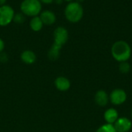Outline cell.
<instances>
[{
    "label": "cell",
    "instance_id": "obj_1",
    "mask_svg": "<svg viewBox=\"0 0 132 132\" xmlns=\"http://www.w3.org/2000/svg\"><path fill=\"white\" fill-rule=\"evenodd\" d=\"M111 54L119 62L128 61L131 55V48L126 41L118 40L112 45Z\"/></svg>",
    "mask_w": 132,
    "mask_h": 132
},
{
    "label": "cell",
    "instance_id": "obj_2",
    "mask_svg": "<svg viewBox=\"0 0 132 132\" xmlns=\"http://www.w3.org/2000/svg\"><path fill=\"white\" fill-rule=\"evenodd\" d=\"M65 18L72 23H78L84 16V9L80 3L77 2H69L64 9Z\"/></svg>",
    "mask_w": 132,
    "mask_h": 132
},
{
    "label": "cell",
    "instance_id": "obj_3",
    "mask_svg": "<svg viewBox=\"0 0 132 132\" xmlns=\"http://www.w3.org/2000/svg\"><path fill=\"white\" fill-rule=\"evenodd\" d=\"M42 9L43 4L39 0H23L20 4L21 12L26 16H37L42 12Z\"/></svg>",
    "mask_w": 132,
    "mask_h": 132
},
{
    "label": "cell",
    "instance_id": "obj_4",
    "mask_svg": "<svg viewBox=\"0 0 132 132\" xmlns=\"http://www.w3.org/2000/svg\"><path fill=\"white\" fill-rule=\"evenodd\" d=\"M15 16L14 9L9 5H4L0 6V26H6L12 21Z\"/></svg>",
    "mask_w": 132,
    "mask_h": 132
},
{
    "label": "cell",
    "instance_id": "obj_5",
    "mask_svg": "<svg viewBox=\"0 0 132 132\" xmlns=\"http://www.w3.org/2000/svg\"><path fill=\"white\" fill-rule=\"evenodd\" d=\"M69 39L68 30L64 26H57L53 31V43L63 47Z\"/></svg>",
    "mask_w": 132,
    "mask_h": 132
},
{
    "label": "cell",
    "instance_id": "obj_6",
    "mask_svg": "<svg viewBox=\"0 0 132 132\" xmlns=\"http://www.w3.org/2000/svg\"><path fill=\"white\" fill-rule=\"evenodd\" d=\"M109 100L114 105H121L127 100V93L121 89H114L109 96Z\"/></svg>",
    "mask_w": 132,
    "mask_h": 132
},
{
    "label": "cell",
    "instance_id": "obj_7",
    "mask_svg": "<svg viewBox=\"0 0 132 132\" xmlns=\"http://www.w3.org/2000/svg\"><path fill=\"white\" fill-rule=\"evenodd\" d=\"M117 132H128L132 128L131 121L127 117H119L114 124Z\"/></svg>",
    "mask_w": 132,
    "mask_h": 132
},
{
    "label": "cell",
    "instance_id": "obj_8",
    "mask_svg": "<svg viewBox=\"0 0 132 132\" xmlns=\"http://www.w3.org/2000/svg\"><path fill=\"white\" fill-rule=\"evenodd\" d=\"M56 89L60 92H66L70 89L71 82L70 79L65 76H58L54 81Z\"/></svg>",
    "mask_w": 132,
    "mask_h": 132
},
{
    "label": "cell",
    "instance_id": "obj_9",
    "mask_svg": "<svg viewBox=\"0 0 132 132\" xmlns=\"http://www.w3.org/2000/svg\"><path fill=\"white\" fill-rule=\"evenodd\" d=\"M39 16L40 17L43 25L51 26V25H53L56 21V14L53 11H50V10L42 11L40 14L39 15Z\"/></svg>",
    "mask_w": 132,
    "mask_h": 132
},
{
    "label": "cell",
    "instance_id": "obj_10",
    "mask_svg": "<svg viewBox=\"0 0 132 132\" xmlns=\"http://www.w3.org/2000/svg\"><path fill=\"white\" fill-rule=\"evenodd\" d=\"M20 59L26 65H33L37 60V56L33 51L25 50L21 53Z\"/></svg>",
    "mask_w": 132,
    "mask_h": 132
},
{
    "label": "cell",
    "instance_id": "obj_11",
    "mask_svg": "<svg viewBox=\"0 0 132 132\" xmlns=\"http://www.w3.org/2000/svg\"><path fill=\"white\" fill-rule=\"evenodd\" d=\"M94 100L99 107H105L109 102V96L106 91L101 89L95 93Z\"/></svg>",
    "mask_w": 132,
    "mask_h": 132
},
{
    "label": "cell",
    "instance_id": "obj_12",
    "mask_svg": "<svg viewBox=\"0 0 132 132\" xmlns=\"http://www.w3.org/2000/svg\"><path fill=\"white\" fill-rule=\"evenodd\" d=\"M104 118L105 121L107 122V124H114L117 121V120L119 118L118 112L114 108H109L104 112Z\"/></svg>",
    "mask_w": 132,
    "mask_h": 132
},
{
    "label": "cell",
    "instance_id": "obj_13",
    "mask_svg": "<svg viewBox=\"0 0 132 132\" xmlns=\"http://www.w3.org/2000/svg\"><path fill=\"white\" fill-rule=\"evenodd\" d=\"M62 47L59 46L54 43H53L51 47L49 49L47 52V57L51 61H56L60 58V51H61Z\"/></svg>",
    "mask_w": 132,
    "mask_h": 132
},
{
    "label": "cell",
    "instance_id": "obj_14",
    "mask_svg": "<svg viewBox=\"0 0 132 132\" xmlns=\"http://www.w3.org/2000/svg\"><path fill=\"white\" fill-rule=\"evenodd\" d=\"M29 27L34 32H39L43 29V23L39 16L31 18L29 21Z\"/></svg>",
    "mask_w": 132,
    "mask_h": 132
},
{
    "label": "cell",
    "instance_id": "obj_15",
    "mask_svg": "<svg viewBox=\"0 0 132 132\" xmlns=\"http://www.w3.org/2000/svg\"><path fill=\"white\" fill-rule=\"evenodd\" d=\"M96 132H117V131L115 130L114 124H105L101 125Z\"/></svg>",
    "mask_w": 132,
    "mask_h": 132
},
{
    "label": "cell",
    "instance_id": "obj_16",
    "mask_svg": "<svg viewBox=\"0 0 132 132\" xmlns=\"http://www.w3.org/2000/svg\"><path fill=\"white\" fill-rule=\"evenodd\" d=\"M131 70V65L128 61L120 62L119 64V71L123 74H127Z\"/></svg>",
    "mask_w": 132,
    "mask_h": 132
},
{
    "label": "cell",
    "instance_id": "obj_17",
    "mask_svg": "<svg viewBox=\"0 0 132 132\" xmlns=\"http://www.w3.org/2000/svg\"><path fill=\"white\" fill-rule=\"evenodd\" d=\"M26 21V16L22 12L15 13L13 22L16 24H22Z\"/></svg>",
    "mask_w": 132,
    "mask_h": 132
},
{
    "label": "cell",
    "instance_id": "obj_18",
    "mask_svg": "<svg viewBox=\"0 0 132 132\" xmlns=\"http://www.w3.org/2000/svg\"><path fill=\"white\" fill-rule=\"evenodd\" d=\"M8 61H9V55L6 53H5L4 51L2 52L0 54V62L2 63V64H5Z\"/></svg>",
    "mask_w": 132,
    "mask_h": 132
},
{
    "label": "cell",
    "instance_id": "obj_19",
    "mask_svg": "<svg viewBox=\"0 0 132 132\" xmlns=\"http://www.w3.org/2000/svg\"><path fill=\"white\" fill-rule=\"evenodd\" d=\"M5 47V42H4V40L0 37V54H1L2 52H3V51H4Z\"/></svg>",
    "mask_w": 132,
    "mask_h": 132
},
{
    "label": "cell",
    "instance_id": "obj_20",
    "mask_svg": "<svg viewBox=\"0 0 132 132\" xmlns=\"http://www.w3.org/2000/svg\"><path fill=\"white\" fill-rule=\"evenodd\" d=\"M39 2L42 3V4H46V5H49V4H51L54 2V0H39Z\"/></svg>",
    "mask_w": 132,
    "mask_h": 132
},
{
    "label": "cell",
    "instance_id": "obj_21",
    "mask_svg": "<svg viewBox=\"0 0 132 132\" xmlns=\"http://www.w3.org/2000/svg\"><path fill=\"white\" fill-rule=\"evenodd\" d=\"M54 2L57 5H61L63 2V0H54Z\"/></svg>",
    "mask_w": 132,
    "mask_h": 132
},
{
    "label": "cell",
    "instance_id": "obj_22",
    "mask_svg": "<svg viewBox=\"0 0 132 132\" xmlns=\"http://www.w3.org/2000/svg\"><path fill=\"white\" fill-rule=\"evenodd\" d=\"M6 2H7V0H0V6L5 5Z\"/></svg>",
    "mask_w": 132,
    "mask_h": 132
},
{
    "label": "cell",
    "instance_id": "obj_23",
    "mask_svg": "<svg viewBox=\"0 0 132 132\" xmlns=\"http://www.w3.org/2000/svg\"><path fill=\"white\" fill-rule=\"evenodd\" d=\"M84 0H76V2H78V3H81V2H83Z\"/></svg>",
    "mask_w": 132,
    "mask_h": 132
},
{
    "label": "cell",
    "instance_id": "obj_24",
    "mask_svg": "<svg viewBox=\"0 0 132 132\" xmlns=\"http://www.w3.org/2000/svg\"><path fill=\"white\" fill-rule=\"evenodd\" d=\"M63 2H73V0H63Z\"/></svg>",
    "mask_w": 132,
    "mask_h": 132
},
{
    "label": "cell",
    "instance_id": "obj_25",
    "mask_svg": "<svg viewBox=\"0 0 132 132\" xmlns=\"http://www.w3.org/2000/svg\"><path fill=\"white\" fill-rule=\"evenodd\" d=\"M131 118H132V110H131Z\"/></svg>",
    "mask_w": 132,
    "mask_h": 132
}]
</instances>
